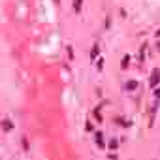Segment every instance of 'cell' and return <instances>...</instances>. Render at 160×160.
<instances>
[{"instance_id": "8992f818", "label": "cell", "mask_w": 160, "mask_h": 160, "mask_svg": "<svg viewBox=\"0 0 160 160\" xmlns=\"http://www.w3.org/2000/svg\"><path fill=\"white\" fill-rule=\"evenodd\" d=\"M156 96H158V98H160V89H156Z\"/></svg>"}, {"instance_id": "277c9868", "label": "cell", "mask_w": 160, "mask_h": 160, "mask_svg": "<svg viewBox=\"0 0 160 160\" xmlns=\"http://www.w3.org/2000/svg\"><path fill=\"white\" fill-rule=\"evenodd\" d=\"M73 8H75V12H79V8H81V0H73Z\"/></svg>"}, {"instance_id": "5b68a950", "label": "cell", "mask_w": 160, "mask_h": 160, "mask_svg": "<svg viewBox=\"0 0 160 160\" xmlns=\"http://www.w3.org/2000/svg\"><path fill=\"white\" fill-rule=\"evenodd\" d=\"M96 141H98V145H100V147H104V141H102V134H100V132L96 134Z\"/></svg>"}, {"instance_id": "3957f363", "label": "cell", "mask_w": 160, "mask_h": 160, "mask_svg": "<svg viewBox=\"0 0 160 160\" xmlns=\"http://www.w3.org/2000/svg\"><path fill=\"white\" fill-rule=\"evenodd\" d=\"M2 126H4V130H12V128H13L12 121H8V119H6V121H2Z\"/></svg>"}, {"instance_id": "7a4b0ae2", "label": "cell", "mask_w": 160, "mask_h": 160, "mask_svg": "<svg viewBox=\"0 0 160 160\" xmlns=\"http://www.w3.org/2000/svg\"><path fill=\"white\" fill-rule=\"evenodd\" d=\"M136 87H138V83H136V81H128V83L124 85V89H126V91H134Z\"/></svg>"}, {"instance_id": "6da1fadb", "label": "cell", "mask_w": 160, "mask_h": 160, "mask_svg": "<svg viewBox=\"0 0 160 160\" xmlns=\"http://www.w3.org/2000/svg\"><path fill=\"white\" fill-rule=\"evenodd\" d=\"M158 81H160V72L156 70V72H154V73L151 75V85L154 87V85H158Z\"/></svg>"}, {"instance_id": "52a82bcc", "label": "cell", "mask_w": 160, "mask_h": 160, "mask_svg": "<svg viewBox=\"0 0 160 160\" xmlns=\"http://www.w3.org/2000/svg\"><path fill=\"white\" fill-rule=\"evenodd\" d=\"M55 2H58V0H55Z\"/></svg>"}]
</instances>
